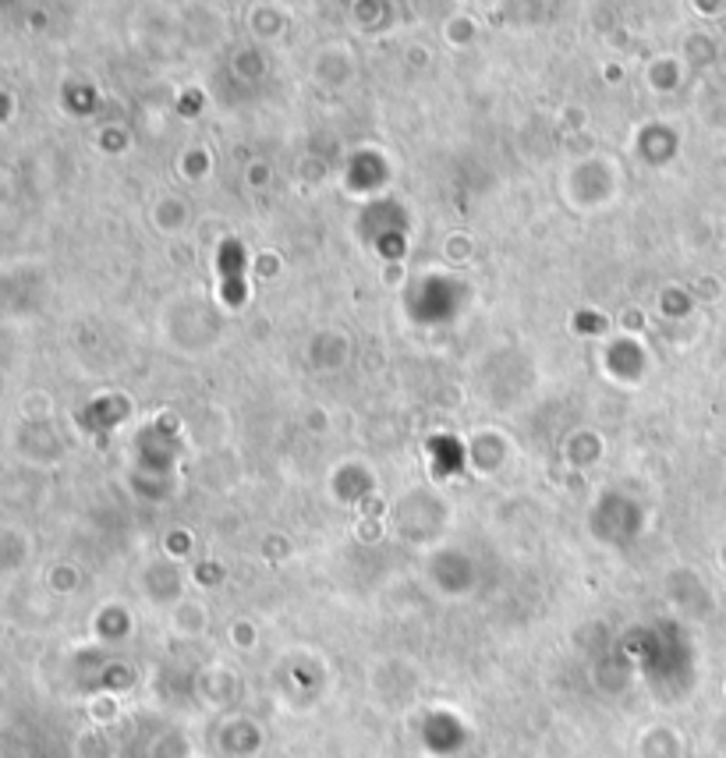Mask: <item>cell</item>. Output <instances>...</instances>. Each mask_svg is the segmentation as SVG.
Instances as JSON below:
<instances>
[{"mask_svg": "<svg viewBox=\"0 0 726 758\" xmlns=\"http://www.w3.org/2000/svg\"><path fill=\"white\" fill-rule=\"evenodd\" d=\"M220 270H224L227 283H224V291H227V302L231 305H242V252H238V242H227V248L220 252Z\"/></svg>", "mask_w": 726, "mask_h": 758, "instance_id": "obj_1", "label": "cell"}]
</instances>
